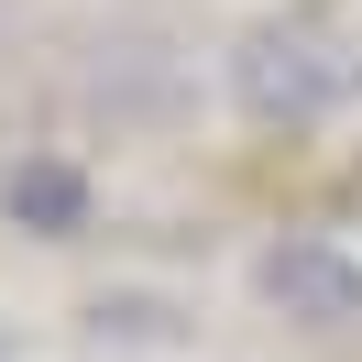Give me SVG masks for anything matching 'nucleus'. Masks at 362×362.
Listing matches in <instances>:
<instances>
[{"instance_id":"2","label":"nucleus","mask_w":362,"mask_h":362,"mask_svg":"<svg viewBox=\"0 0 362 362\" xmlns=\"http://www.w3.org/2000/svg\"><path fill=\"white\" fill-rule=\"evenodd\" d=\"M264 296L286 318H308V329H351L362 318V264L340 242H274L264 252Z\"/></svg>"},{"instance_id":"3","label":"nucleus","mask_w":362,"mask_h":362,"mask_svg":"<svg viewBox=\"0 0 362 362\" xmlns=\"http://www.w3.org/2000/svg\"><path fill=\"white\" fill-rule=\"evenodd\" d=\"M11 209H33V220H77V176H11Z\"/></svg>"},{"instance_id":"1","label":"nucleus","mask_w":362,"mask_h":362,"mask_svg":"<svg viewBox=\"0 0 362 362\" xmlns=\"http://www.w3.org/2000/svg\"><path fill=\"white\" fill-rule=\"evenodd\" d=\"M230 88H242V110H252V121L308 132V121H329V110H351V99H362V45L329 23V11H286V23L242 33Z\"/></svg>"}]
</instances>
